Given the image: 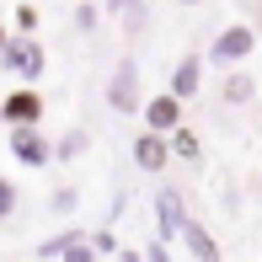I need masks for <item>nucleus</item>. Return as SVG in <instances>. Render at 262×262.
<instances>
[{
	"instance_id": "1",
	"label": "nucleus",
	"mask_w": 262,
	"mask_h": 262,
	"mask_svg": "<svg viewBox=\"0 0 262 262\" xmlns=\"http://www.w3.org/2000/svg\"><path fill=\"white\" fill-rule=\"evenodd\" d=\"M252 54H257V27H252V21H230V27L209 43L204 59H214V64H225V70H241Z\"/></svg>"
},
{
	"instance_id": "2",
	"label": "nucleus",
	"mask_w": 262,
	"mask_h": 262,
	"mask_svg": "<svg viewBox=\"0 0 262 262\" xmlns=\"http://www.w3.org/2000/svg\"><path fill=\"white\" fill-rule=\"evenodd\" d=\"M0 64H6L11 75L21 80V86H32V80L49 70V59H43V43H38V38H6V49H0Z\"/></svg>"
},
{
	"instance_id": "3",
	"label": "nucleus",
	"mask_w": 262,
	"mask_h": 262,
	"mask_svg": "<svg viewBox=\"0 0 262 262\" xmlns=\"http://www.w3.org/2000/svg\"><path fill=\"white\" fill-rule=\"evenodd\" d=\"M107 107H113V113H123V118L145 107V91H139V64H134V59H118L113 80H107Z\"/></svg>"
},
{
	"instance_id": "4",
	"label": "nucleus",
	"mask_w": 262,
	"mask_h": 262,
	"mask_svg": "<svg viewBox=\"0 0 262 262\" xmlns=\"http://www.w3.org/2000/svg\"><path fill=\"white\" fill-rule=\"evenodd\" d=\"M43 118V91L38 86H16L11 97H0V123L6 128H38Z\"/></svg>"
},
{
	"instance_id": "5",
	"label": "nucleus",
	"mask_w": 262,
	"mask_h": 262,
	"mask_svg": "<svg viewBox=\"0 0 262 262\" xmlns=\"http://www.w3.org/2000/svg\"><path fill=\"white\" fill-rule=\"evenodd\" d=\"M11 156H16L21 166H32V171H43V166L54 161V145L43 139V128H11Z\"/></svg>"
},
{
	"instance_id": "6",
	"label": "nucleus",
	"mask_w": 262,
	"mask_h": 262,
	"mask_svg": "<svg viewBox=\"0 0 262 262\" xmlns=\"http://www.w3.org/2000/svg\"><path fill=\"white\" fill-rule=\"evenodd\" d=\"M156 220H161L156 241L171 246L177 235H182V225H187V209H182V193H177V187H161V193H156Z\"/></svg>"
},
{
	"instance_id": "7",
	"label": "nucleus",
	"mask_w": 262,
	"mask_h": 262,
	"mask_svg": "<svg viewBox=\"0 0 262 262\" xmlns=\"http://www.w3.org/2000/svg\"><path fill=\"white\" fill-rule=\"evenodd\" d=\"M139 113H145V128H150V134H171V128L182 123V102H177L171 91H161V97H150L145 107H139Z\"/></svg>"
},
{
	"instance_id": "8",
	"label": "nucleus",
	"mask_w": 262,
	"mask_h": 262,
	"mask_svg": "<svg viewBox=\"0 0 262 262\" xmlns=\"http://www.w3.org/2000/svg\"><path fill=\"white\" fill-rule=\"evenodd\" d=\"M177 241L187 246V257H193V262H220V241H214L209 225L193 220V214H187V225H182V235H177Z\"/></svg>"
},
{
	"instance_id": "9",
	"label": "nucleus",
	"mask_w": 262,
	"mask_h": 262,
	"mask_svg": "<svg viewBox=\"0 0 262 262\" xmlns=\"http://www.w3.org/2000/svg\"><path fill=\"white\" fill-rule=\"evenodd\" d=\"M198 86H204V54L177 59V70H171V97L187 107V97H198Z\"/></svg>"
},
{
	"instance_id": "10",
	"label": "nucleus",
	"mask_w": 262,
	"mask_h": 262,
	"mask_svg": "<svg viewBox=\"0 0 262 262\" xmlns=\"http://www.w3.org/2000/svg\"><path fill=\"white\" fill-rule=\"evenodd\" d=\"M166 161H171V150H166V134H139L134 139V166L139 171H166Z\"/></svg>"
},
{
	"instance_id": "11",
	"label": "nucleus",
	"mask_w": 262,
	"mask_h": 262,
	"mask_svg": "<svg viewBox=\"0 0 262 262\" xmlns=\"http://www.w3.org/2000/svg\"><path fill=\"white\" fill-rule=\"evenodd\" d=\"M166 150H171L177 161H187V166H198V161H204V145H198V134H193L187 123H177L171 134H166Z\"/></svg>"
},
{
	"instance_id": "12",
	"label": "nucleus",
	"mask_w": 262,
	"mask_h": 262,
	"mask_svg": "<svg viewBox=\"0 0 262 262\" xmlns=\"http://www.w3.org/2000/svg\"><path fill=\"white\" fill-rule=\"evenodd\" d=\"M252 97H257V80L246 75V70H225V102H230V107H246Z\"/></svg>"
},
{
	"instance_id": "13",
	"label": "nucleus",
	"mask_w": 262,
	"mask_h": 262,
	"mask_svg": "<svg viewBox=\"0 0 262 262\" xmlns=\"http://www.w3.org/2000/svg\"><path fill=\"white\" fill-rule=\"evenodd\" d=\"M59 262H102L97 252H91V241L80 235V241H70V246H59Z\"/></svg>"
},
{
	"instance_id": "14",
	"label": "nucleus",
	"mask_w": 262,
	"mask_h": 262,
	"mask_svg": "<svg viewBox=\"0 0 262 262\" xmlns=\"http://www.w3.org/2000/svg\"><path fill=\"white\" fill-rule=\"evenodd\" d=\"M80 235H86V230H75V225H70V230H59V235H49V241L38 246V257H59V246H70V241H80Z\"/></svg>"
},
{
	"instance_id": "15",
	"label": "nucleus",
	"mask_w": 262,
	"mask_h": 262,
	"mask_svg": "<svg viewBox=\"0 0 262 262\" xmlns=\"http://www.w3.org/2000/svg\"><path fill=\"white\" fill-rule=\"evenodd\" d=\"M16 204H21L16 182H11V177H0V220H11V214H16Z\"/></svg>"
},
{
	"instance_id": "16",
	"label": "nucleus",
	"mask_w": 262,
	"mask_h": 262,
	"mask_svg": "<svg viewBox=\"0 0 262 262\" xmlns=\"http://www.w3.org/2000/svg\"><path fill=\"white\" fill-rule=\"evenodd\" d=\"M80 150H86V134L75 128V134H64V145H54V156H59V161H70V156H80Z\"/></svg>"
},
{
	"instance_id": "17",
	"label": "nucleus",
	"mask_w": 262,
	"mask_h": 262,
	"mask_svg": "<svg viewBox=\"0 0 262 262\" xmlns=\"http://www.w3.org/2000/svg\"><path fill=\"white\" fill-rule=\"evenodd\" d=\"M32 27H38V6H16V32L32 38Z\"/></svg>"
},
{
	"instance_id": "18",
	"label": "nucleus",
	"mask_w": 262,
	"mask_h": 262,
	"mask_svg": "<svg viewBox=\"0 0 262 262\" xmlns=\"http://www.w3.org/2000/svg\"><path fill=\"white\" fill-rule=\"evenodd\" d=\"M86 241H91V252H97V257L118 252V235H113V230H97V235H86Z\"/></svg>"
},
{
	"instance_id": "19",
	"label": "nucleus",
	"mask_w": 262,
	"mask_h": 262,
	"mask_svg": "<svg viewBox=\"0 0 262 262\" xmlns=\"http://www.w3.org/2000/svg\"><path fill=\"white\" fill-rule=\"evenodd\" d=\"M139 257H145V262H171V252H166L161 241H150V246H145V252H139Z\"/></svg>"
},
{
	"instance_id": "20",
	"label": "nucleus",
	"mask_w": 262,
	"mask_h": 262,
	"mask_svg": "<svg viewBox=\"0 0 262 262\" xmlns=\"http://www.w3.org/2000/svg\"><path fill=\"white\" fill-rule=\"evenodd\" d=\"M54 209H64V214L75 209V187H59V193H54Z\"/></svg>"
},
{
	"instance_id": "21",
	"label": "nucleus",
	"mask_w": 262,
	"mask_h": 262,
	"mask_svg": "<svg viewBox=\"0 0 262 262\" xmlns=\"http://www.w3.org/2000/svg\"><path fill=\"white\" fill-rule=\"evenodd\" d=\"M118 262H145V257H139V252H118Z\"/></svg>"
},
{
	"instance_id": "22",
	"label": "nucleus",
	"mask_w": 262,
	"mask_h": 262,
	"mask_svg": "<svg viewBox=\"0 0 262 262\" xmlns=\"http://www.w3.org/2000/svg\"><path fill=\"white\" fill-rule=\"evenodd\" d=\"M6 38H11V32H6V21H0V49H6Z\"/></svg>"
},
{
	"instance_id": "23",
	"label": "nucleus",
	"mask_w": 262,
	"mask_h": 262,
	"mask_svg": "<svg viewBox=\"0 0 262 262\" xmlns=\"http://www.w3.org/2000/svg\"><path fill=\"white\" fill-rule=\"evenodd\" d=\"M187 6H198V0H187Z\"/></svg>"
}]
</instances>
